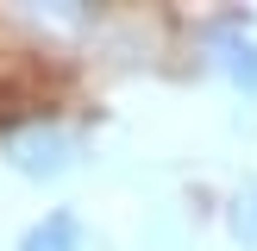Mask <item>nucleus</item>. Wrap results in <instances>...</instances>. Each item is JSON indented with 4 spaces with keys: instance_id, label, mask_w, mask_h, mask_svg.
<instances>
[{
    "instance_id": "obj_1",
    "label": "nucleus",
    "mask_w": 257,
    "mask_h": 251,
    "mask_svg": "<svg viewBox=\"0 0 257 251\" xmlns=\"http://www.w3.org/2000/svg\"><path fill=\"white\" fill-rule=\"evenodd\" d=\"M69 151H75V138L57 132V126H32V132H13L7 138V157L19 163L25 176H63V170H69Z\"/></svg>"
},
{
    "instance_id": "obj_2",
    "label": "nucleus",
    "mask_w": 257,
    "mask_h": 251,
    "mask_svg": "<svg viewBox=\"0 0 257 251\" xmlns=\"http://www.w3.org/2000/svg\"><path fill=\"white\" fill-rule=\"evenodd\" d=\"M213 63H220V75L232 88H245V94H257V38H245L238 25H220V32L207 38Z\"/></svg>"
},
{
    "instance_id": "obj_3",
    "label": "nucleus",
    "mask_w": 257,
    "mask_h": 251,
    "mask_svg": "<svg viewBox=\"0 0 257 251\" xmlns=\"http://www.w3.org/2000/svg\"><path fill=\"white\" fill-rule=\"evenodd\" d=\"M19 251H82V226H75V213H63V207L44 213V220L19 238Z\"/></svg>"
},
{
    "instance_id": "obj_4",
    "label": "nucleus",
    "mask_w": 257,
    "mask_h": 251,
    "mask_svg": "<svg viewBox=\"0 0 257 251\" xmlns=\"http://www.w3.org/2000/svg\"><path fill=\"white\" fill-rule=\"evenodd\" d=\"M226 220H232V238H238V245L257 251V182L232 195V213H226Z\"/></svg>"
}]
</instances>
